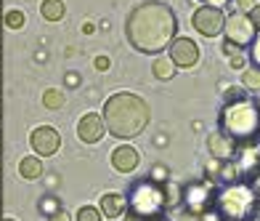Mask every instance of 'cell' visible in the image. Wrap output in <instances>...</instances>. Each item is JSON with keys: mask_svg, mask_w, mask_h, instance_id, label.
<instances>
[{"mask_svg": "<svg viewBox=\"0 0 260 221\" xmlns=\"http://www.w3.org/2000/svg\"><path fill=\"white\" fill-rule=\"evenodd\" d=\"M260 195L252 189L250 181H231L215 197V213L223 221H250Z\"/></svg>", "mask_w": 260, "mask_h": 221, "instance_id": "cell-5", "label": "cell"}, {"mask_svg": "<svg viewBox=\"0 0 260 221\" xmlns=\"http://www.w3.org/2000/svg\"><path fill=\"white\" fill-rule=\"evenodd\" d=\"M159 221H165V218H159Z\"/></svg>", "mask_w": 260, "mask_h": 221, "instance_id": "cell-36", "label": "cell"}, {"mask_svg": "<svg viewBox=\"0 0 260 221\" xmlns=\"http://www.w3.org/2000/svg\"><path fill=\"white\" fill-rule=\"evenodd\" d=\"M138 162H141V157L130 144H122L112 152V168L120 171V173H133L138 168Z\"/></svg>", "mask_w": 260, "mask_h": 221, "instance_id": "cell-12", "label": "cell"}, {"mask_svg": "<svg viewBox=\"0 0 260 221\" xmlns=\"http://www.w3.org/2000/svg\"><path fill=\"white\" fill-rule=\"evenodd\" d=\"M168 208H170L168 205V184H162L159 179L144 176L127 189V197H125L127 221H159V218H165Z\"/></svg>", "mask_w": 260, "mask_h": 221, "instance_id": "cell-4", "label": "cell"}, {"mask_svg": "<svg viewBox=\"0 0 260 221\" xmlns=\"http://www.w3.org/2000/svg\"><path fill=\"white\" fill-rule=\"evenodd\" d=\"M255 27L247 14H231L226 19V27H223V35H226V40L236 48H247V45L255 43Z\"/></svg>", "mask_w": 260, "mask_h": 221, "instance_id": "cell-7", "label": "cell"}, {"mask_svg": "<svg viewBox=\"0 0 260 221\" xmlns=\"http://www.w3.org/2000/svg\"><path fill=\"white\" fill-rule=\"evenodd\" d=\"M236 6H239V14H250L255 8V0H236Z\"/></svg>", "mask_w": 260, "mask_h": 221, "instance_id": "cell-25", "label": "cell"}, {"mask_svg": "<svg viewBox=\"0 0 260 221\" xmlns=\"http://www.w3.org/2000/svg\"><path fill=\"white\" fill-rule=\"evenodd\" d=\"M77 136H80L85 144L101 142V136H104V118H101V115H96V112L82 115L80 123H77Z\"/></svg>", "mask_w": 260, "mask_h": 221, "instance_id": "cell-11", "label": "cell"}, {"mask_svg": "<svg viewBox=\"0 0 260 221\" xmlns=\"http://www.w3.org/2000/svg\"><path fill=\"white\" fill-rule=\"evenodd\" d=\"M125 32H127V43L136 51L159 53V51H168L170 43L175 40L178 19H175L170 6L149 0V3H141L138 8L130 11Z\"/></svg>", "mask_w": 260, "mask_h": 221, "instance_id": "cell-1", "label": "cell"}, {"mask_svg": "<svg viewBox=\"0 0 260 221\" xmlns=\"http://www.w3.org/2000/svg\"><path fill=\"white\" fill-rule=\"evenodd\" d=\"M231 67H236V69H242V67H244V59H242L239 53H234V56H231Z\"/></svg>", "mask_w": 260, "mask_h": 221, "instance_id": "cell-31", "label": "cell"}, {"mask_svg": "<svg viewBox=\"0 0 260 221\" xmlns=\"http://www.w3.org/2000/svg\"><path fill=\"white\" fill-rule=\"evenodd\" d=\"M24 21H27V16L21 14L19 8H11L6 14V27L8 30H21V27H24Z\"/></svg>", "mask_w": 260, "mask_h": 221, "instance_id": "cell-19", "label": "cell"}, {"mask_svg": "<svg viewBox=\"0 0 260 221\" xmlns=\"http://www.w3.org/2000/svg\"><path fill=\"white\" fill-rule=\"evenodd\" d=\"M101 118H104V128L114 139L130 142V139L144 133V128L149 125V104L136 94L120 91V94H112L106 99Z\"/></svg>", "mask_w": 260, "mask_h": 221, "instance_id": "cell-2", "label": "cell"}, {"mask_svg": "<svg viewBox=\"0 0 260 221\" xmlns=\"http://www.w3.org/2000/svg\"><path fill=\"white\" fill-rule=\"evenodd\" d=\"M250 221H260V203L255 205V211H252V216H250Z\"/></svg>", "mask_w": 260, "mask_h": 221, "instance_id": "cell-34", "label": "cell"}, {"mask_svg": "<svg viewBox=\"0 0 260 221\" xmlns=\"http://www.w3.org/2000/svg\"><path fill=\"white\" fill-rule=\"evenodd\" d=\"M242 83H244V88H250V91H260V69L257 67H250L242 75Z\"/></svg>", "mask_w": 260, "mask_h": 221, "instance_id": "cell-20", "label": "cell"}, {"mask_svg": "<svg viewBox=\"0 0 260 221\" xmlns=\"http://www.w3.org/2000/svg\"><path fill=\"white\" fill-rule=\"evenodd\" d=\"M223 51H226L229 56H234V53H239V48H236V45H231L229 40H226V43H223Z\"/></svg>", "mask_w": 260, "mask_h": 221, "instance_id": "cell-32", "label": "cell"}, {"mask_svg": "<svg viewBox=\"0 0 260 221\" xmlns=\"http://www.w3.org/2000/svg\"><path fill=\"white\" fill-rule=\"evenodd\" d=\"M99 211H101V216H106V218L122 216V213H125V197H122V195H117V192H106V195L101 197Z\"/></svg>", "mask_w": 260, "mask_h": 221, "instance_id": "cell-14", "label": "cell"}, {"mask_svg": "<svg viewBox=\"0 0 260 221\" xmlns=\"http://www.w3.org/2000/svg\"><path fill=\"white\" fill-rule=\"evenodd\" d=\"M151 72H154L159 80H170V77L175 75V64H173L170 59H157L154 67H151Z\"/></svg>", "mask_w": 260, "mask_h": 221, "instance_id": "cell-17", "label": "cell"}, {"mask_svg": "<svg viewBox=\"0 0 260 221\" xmlns=\"http://www.w3.org/2000/svg\"><path fill=\"white\" fill-rule=\"evenodd\" d=\"M239 99H244V91L242 88H229L226 91V104L229 101H239Z\"/></svg>", "mask_w": 260, "mask_h": 221, "instance_id": "cell-24", "label": "cell"}, {"mask_svg": "<svg viewBox=\"0 0 260 221\" xmlns=\"http://www.w3.org/2000/svg\"><path fill=\"white\" fill-rule=\"evenodd\" d=\"M178 221H223L215 211H210V213H183Z\"/></svg>", "mask_w": 260, "mask_h": 221, "instance_id": "cell-21", "label": "cell"}, {"mask_svg": "<svg viewBox=\"0 0 260 221\" xmlns=\"http://www.w3.org/2000/svg\"><path fill=\"white\" fill-rule=\"evenodd\" d=\"M19 173H21V179H27V181L40 179V176H43V162H40V157H21Z\"/></svg>", "mask_w": 260, "mask_h": 221, "instance_id": "cell-15", "label": "cell"}, {"mask_svg": "<svg viewBox=\"0 0 260 221\" xmlns=\"http://www.w3.org/2000/svg\"><path fill=\"white\" fill-rule=\"evenodd\" d=\"M40 211H45V213L51 216V213H56V211H58V203L53 200V197H48V200H43V203H40Z\"/></svg>", "mask_w": 260, "mask_h": 221, "instance_id": "cell-23", "label": "cell"}, {"mask_svg": "<svg viewBox=\"0 0 260 221\" xmlns=\"http://www.w3.org/2000/svg\"><path fill=\"white\" fill-rule=\"evenodd\" d=\"M250 21H252V27L260 32V6H255V8L250 11Z\"/></svg>", "mask_w": 260, "mask_h": 221, "instance_id": "cell-27", "label": "cell"}, {"mask_svg": "<svg viewBox=\"0 0 260 221\" xmlns=\"http://www.w3.org/2000/svg\"><path fill=\"white\" fill-rule=\"evenodd\" d=\"M29 144H32V149L40 157H51V155H56L58 144H61V136H58V131L51 128V125H40V128H35V131H32Z\"/></svg>", "mask_w": 260, "mask_h": 221, "instance_id": "cell-9", "label": "cell"}, {"mask_svg": "<svg viewBox=\"0 0 260 221\" xmlns=\"http://www.w3.org/2000/svg\"><path fill=\"white\" fill-rule=\"evenodd\" d=\"M252 67L260 69V35H257V40H255V45H252Z\"/></svg>", "mask_w": 260, "mask_h": 221, "instance_id": "cell-26", "label": "cell"}, {"mask_svg": "<svg viewBox=\"0 0 260 221\" xmlns=\"http://www.w3.org/2000/svg\"><path fill=\"white\" fill-rule=\"evenodd\" d=\"M191 24L199 35H205V38H218V35H223V27H226V16H223L220 8L202 6V8L194 11Z\"/></svg>", "mask_w": 260, "mask_h": 221, "instance_id": "cell-8", "label": "cell"}, {"mask_svg": "<svg viewBox=\"0 0 260 221\" xmlns=\"http://www.w3.org/2000/svg\"><path fill=\"white\" fill-rule=\"evenodd\" d=\"M215 187H212L210 181H191L183 187V195L181 200L186 203V213H210L215 211Z\"/></svg>", "mask_w": 260, "mask_h": 221, "instance_id": "cell-6", "label": "cell"}, {"mask_svg": "<svg viewBox=\"0 0 260 221\" xmlns=\"http://www.w3.org/2000/svg\"><path fill=\"white\" fill-rule=\"evenodd\" d=\"M48 221H69V216H67L64 208H58L56 213H51V216H48Z\"/></svg>", "mask_w": 260, "mask_h": 221, "instance_id": "cell-28", "label": "cell"}, {"mask_svg": "<svg viewBox=\"0 0 260 221\" xmlns=\"http://www.w3.org/2000/svg\"><path fill=\"white\" fill-rule=\"evenodd\" d=\"M170 62L175 67H194L199 62V45L191 38H175L170 43Z\"/></svg>", "mask_w": 260, "mask_h": 221, "instance_id": "cell-10", "label": "cell"}, {"mask_svg": "<svg viewBox=\"0 0 260 221\" xmlns=\"http://www.w3.org/2000/svg\"><path fill=\"white\" fill-rule=\"evenodd\" d=\"M77 221H101V211H99V208L85 205V208H80V211H77Z\"/></svg>", "mask_w": 260, "mask_h": 221, "instance_id": "cell-22", "label": "cell"}, {"mask_svg": "<svg viewBox=\"0 0 260 221\" xmlns=\"http://www.w3.org/2000/svg\"><path fill=\"white\" fill-rule=\"evenodd\" d=\"M43 104L48 109H61L64 107V94H61V91H56V88H48L43 94Z\"/></svg>", "mask_w": 260, "mask_h": 221, "instance_id": "cell-18", "label": "cell"}, {"mask_svg": "<svg viewBox=\"0 0 260 221\" xmlns=\"http://www.w3.org/2000/svg\"><path fill=\"white\" fill-rule=\"evenodd\" d=\"M247 181H250V184H252V189H255V192L260 195V171L255 173V176H250V179H247Z\"/></svg>", "mask_w": 260, "mask_h": 221, "instance_id": "cell-29", "label": "cell"}, {"mask_svg": "<svg viewBox=\"0 0 260 221\" xmlns=\"http://www.w3.org/2000/svg\"><path fill=\"white\" fill-rule=\"evenodd\" d=\"M218 133L236 147H252L260 142V104L250 96H244L239 101H229L220 109L218 118Z\"/></svg>", "mask_w": 260, "mask_h": 221, "instance_id": "cell-3", "label": "cell"}, {"mask_svg": "<svg viewBox=\"0 0 260 221\" xmlns=\"http://www.w3.org/2000/svg\"><path fill=\"white\" fill-rule=\"evenodd\" d=\"M207 147H210V152H212V157L215 160H220V162H229V160H234V155H236V147L231 139H226L223 133H212L210 139H207Z\"/></svg>", "mask_w": 260, "mask_h": 221, "instance_id": "cell-13", "label": "cell"}, {"mask_svg": "<svg viewBox=\"0 0 260 221\" xmlns=\"http://www.w3.org/2000/svg\"><path fill=\"white\" fill-rule=\"evenodd\" d=\"M109 59H106V56H99V59H96V69H109Z\"/></svg>", "mask_w": 260, "mask_h": 221, "instance_id": "cell-30", "label": "cell"}, {"mask_svg": "<svg viewBox=\"0 0 260 221\" xmlns=\"http://www.w3.org/2000/svg\"><path fill=\"white\" fill-rule=\"evenodd\" d=\"M205 6H212V8H223V6H229V0H207Z\"/></svg>", "mask_w": 260, "mask_h": 221, "instance_id": "cell-33", "label": "cell"}, {"mask_svg": "<svg viewBox=\"0 0 260 221\" xmlns=\"http://www.w3.org/2000/svg\"><path fill=\"white\" fill-rule=\"evenodd\" d=\"M40 14H43V19H48V21L64 19V0H43Z\"/></svg>", "mask_w": 260, "mask_h": 221, "instance_id": "cell-16", "label": "cell"}, {"mask_svg": "<svg viewBox=\"0 0 260 221\" xmlns=\"http://www.w3.org/2000/svg\"><path fill=\"white\" fill-rule=\"evenodd\" d=\"M3 221H14V218H3Z\"/></svg>", "mask_w": 260, "mask_h": 221, "instance_id": "cell-35", "label": "cell"}]
</instances>
